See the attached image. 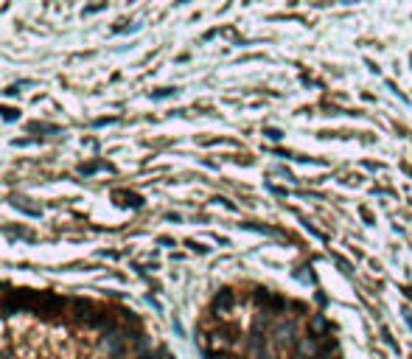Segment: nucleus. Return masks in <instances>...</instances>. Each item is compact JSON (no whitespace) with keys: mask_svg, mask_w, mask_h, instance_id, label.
Returning a JSON list of instances; mask_svg holds the SVG:
<instances>
[{"mask_svg":"<svg viewBox=\"0 0 412 359\" xmlns=\"http://www.w3.org/2000/svg\"><path fill=\"white\" fill-rule=\"evenodd\" d=\"M230 309H233V292H230V289H222L216 297H213V312L224 314V312H230Z\"/></svg>","mask_w":412,"mask_h":359,"instance_id":"obj_1","label":"nucleus"},{"mask_svg":"<svg viewBox=\"0 0 412 359\" xmlns=\"http://www.w3.org/2000/svg\"><path fill=\"white\" fill-rule=\"evenodd\" d=\"M11 205H14L17 211H23V213H28V216H34V219L43 216V211H39V208H31V205H28L26 196H14V200H11Z\"/></svg>","mask_w":412,"mask_h":359,"instance_id":"obj_2","label":"nucleus"},{"mask_svg":"<svg viewBox=\"0 0 412 359\" xmlns=\"http://www.w3.org/2000/svg\"><path fill=\"white\" fill-rule=\"evenodd\" d=\"M101 169H107V171H112V166H107L104 160H93V163H81L79 166V174H85V177H90L95 174V171H101Z\"/></svg>","mask_w":412,"mask_h":359,"instance_id":"obj_3","label":"nucleus"},{"mask_svg":"<svg viewBox=\"0 0 412 359\" xmlns=\"http://www.w3.org/2000/svg\"><path fill=\"white\" fill-rule=\"evenodd\" d=\"M28 129H31V132H48V135H59V132H62V129H59L56 124H43V121L28 124Z\"/></svg>","mask_w":412,"mask_h":359,"instance_id":"obj_4","label":"nucleus"},{"mask_svg":"<svg viewBox=\"0 0 412 359\" xmlns=\"http://www.w3.org/2000/svg\"><path fill=\"white\" fill-rule=\"evenodd\" d=\"M0 118H3V121H17V118H20V112L11 110V107H0Z\"/></svg>","mask_w":412,"mask_h":359,"instance_id":"obj_5","label":"nucleus"},{"mask_svg":"<svg viewBox=\"0 0 412 359\" xmlns=\"http://www.w3.org/2000/svg\"><path fill=\"white\" fill-rule=\"evenodd\" d=\"M177 90H171V87H166V90H157V93H152V98H166V95H174Z\"/></svg>","mask_w":412,"mask_h":359,"instance_id":"obj_6","label":"nucleus"},{"mask_svg":"<svg viewBox=\"0 0 412 359\" xmlns=\"http://www.w3.org/2000/svg\"><path fill=\"white\" fill-rule=\"evenodd\" d=\"M205 356H208V359H233V356H228V354H222V351H205Z\"/></svg>","mask_w":412,"mask_h":359,"instance_id":"obj_7","label":"nucleus"},{"mask_svg":"<svg viewBox=\"0 0 412 359\" xmlns=\"http://www.w3.org/2000/svg\"><path fill=\"white\" fill-rule=\"evenodd\" d=\"M266 137H270V141H280L283 132H280V129H266Z\"/></svg>","mask_w":412,"mask_h":359,"instance_id":"obj_8","label":"nucleus"},{"mask_svg":"<svg viewBox=\"0 0 412 359\" xmlns=\"http://www.w3.org/2000/svg\"><path fill=\"white\" fill-rule=\"evenodd\" d=\"M107 124H115V118H95L93 127H107Z\"/></svg>","mask_w":412,"mask_h":359,"instance_id":"obj_9","label":"nucleus"},{"mask_svg":"<svg viewBox=\"0 0 412 359\" xmlns=\"http://www.w3.org/2000/svg\"><path fill=\"white\" fill-rule=\"evenodd\" d=\"M337 264H339V267H342V269H345V272H348V275H351V272H354V269H351V264H348V261H342V258H337Z\"/></svg>","mask_w":412,"mask_h":359,"instance_id":"obj_10","label":"nucleus"},{"mask_svg":"<svg viewBox=\"0 0 412 359\" xmlns=\"http://www.w3.org/2000/svg\"><path fill=\"white\" fill-rule=\"evenodd\" d=\"M177 3H188V0H177Z\"/></svg>","mask_w":412,"mask_h":359,"instance_id":"obj_11","label":"nucleus"}]
</instances>
